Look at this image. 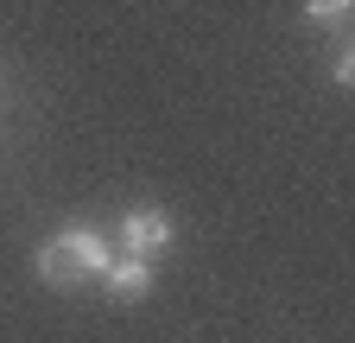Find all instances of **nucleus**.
<instances>
[{
	"label": "nucleus",
	"instance_id": "obj_1",
	"mask_svg": "<svg viewBox=\"0 0 355 343\" xmlns=\"http://www.w3.org/2000/svg\"><path fill=\"white\" fill-rule=\"evenodd\" d=\"M108 242L96 235V229H64V235H51L38 248V280H51V286H83V280H102L108 274Z\"/></svg>",
	"mask_w": 355,
	"mask_h": 343
},
{
	"label": "nucleus",
	"instance_id": "obj_2",
	"mask_svg": "<svg viewBox=\"0 0 355 343\" xmlns=\"http://www.w3.org/2000/svg\"><path fill=\"white\" fill-rule=\"evenodd\" d=\"M114 242H121V254H133V261H159L165 242H171V217L165 210H127Z\"/></svg>",
	"mask_w": 355,
	"mask_h": 343
},
{
	"label": "nucleus",
	"instance_id": "obj_3",
	"mask_svg": "<svg viewBox=\"0 0 355 343\" xmlns=\"http://www.w3.org/2000/svg\"><path fill=\"white\" fill-rule=\"evenodd\" d=\"M146 286H153V261H133V254H114L108 261V292L121 299V306H133Z\"/></svg>",
	"mask_w": 355,
	"mask_h": 343
},
{
	"label": "nucleus",
	"instance_id": "obj_4",
	"mask_svg": "<svg viewBox=\"0 0 355 343\" xmlns=\"http://www.w3.org/2000/svg\"><path fill=\"white\" fill-rule=\"evenodd\" d=\"M304 13H311V19H324V26H336V19L349 13V0H304Z\"/></svg>",
	"mask_w": 355,
	"mask_h": 343
}]
</instances>
